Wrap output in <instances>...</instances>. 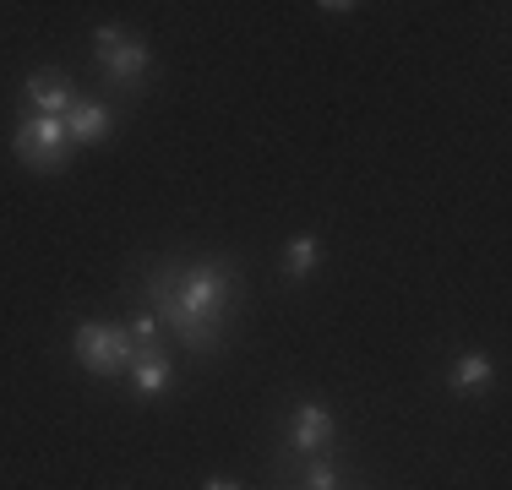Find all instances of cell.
Here are the masks:
<instances>
[{
	"label": "cell",
	"mask_w": 512,
	"mask_h": 490,
	"mask_svg": "<svg viewBox=\"0 0 512 490\" xmlns=\"http://www.w3.org/2000/svg\"><path fill=\"white\" fill-rule=\"evenodd\" d=\"M148 305L191 354H218L224 349V322L240 305V267L229 262H158L148 278Z\"/></svg>",
	"instance_id": "6da1fadb"
},
{
	"label": "cell",
	"mask_w": 512,
	"mask_h": 490,
	"mask_svg": "<svg viewBox=\"0 0 512 490\" xmlns=\"http://www.w3.org/2000/svg\"><path fill=\"white\" fill-rule=\"evenodd\" d=\"M71 354H77L82 371L93 376H126L137 365V343H131L126 327H109V322H82L71 333Z\"/></svg>",
	"instance_id": "7a4b0ae2"
},
{
	"label": "cell",
	"mask_w": 512,
	"mask_h": 490,
	"mask_svg": "<svg viewBox=\"0 0 512 490\" xmlns=\"http://www.w3.org/2000/svg\"><path fill=\"white\" fill-rule=\"evenodd\" d=\"M11 147H17V158L33 169V175H60V169L71 164L66 120H55V115H28L17 126V137H11Z\"/></svg>",
	"instance_id": "3957f363"
},
{
	"label": "cell",
	"mask_w": 512,
	"mask_h": 490,
	"mask_svg": "<svg viewBox=\"0 0 512 490\" xmlns=\"http://www.w3.org/2000/svg\"><path fill=\"white\" fill-rule=\"evenodd\" d=\"M148 44L142 39H120L115 49H104L99 55V71H104V88L109 93H137L142 77H148Z\"/></svg>",
	"instance_id": "277c9868"
},
{
	"label": "cell",
	"mask_w": 512,
	"mask_h": 490,
	"mask_svg": "<svg viewBox=\"0 0 512 490\" xmlns=\"http://www.w3.org/2000/svg\"><path fill=\"white\" fill-rule=\"evenodd\" d=\"M22 98H28L33 115H55V120H66V109L77 104L82 93L71 88L66 71H33V77L22 82Z\"/></svg>",
	"instance_id": "5b68a950"
},
{
	"label": "cell",
	"mask_w": 512,
	"mask_h": 490,
	"mask_svg": "<svg viewBox=\"0 0 512 490\" xmlns=\"http://www.w3.org/2000/svg\"><path fill=\"white\" fill-rule=\"evenodd\" d=\"M327 441H333V414H327L322 403H300L295 420H289V447L295 452H327Z\"/></svg>",
	"instance_id": "8992f818"
},
{
	"label": "cell",
	"mask_w": 512,
	"mask_h": 490,
	"mask_svg": "<svg viewBox=\"0 0 512 490\" xmlns=\"http://www.w3.org/2000/svg\"><path fill=\"white\" fill-rule=\"evenodd\" d=\"M66 137H71V147L104 142L109 137V109L99 104V98H77V104L66 109Z\"/></svg>",
	"instance_id": "52a82bcc"
},
{
	"label": "cell",
	"mask_w": 512,
	"mask_h": 490,
	"mask_svg": "<svg viewBox=\"0 0 512 490\" xmlns=\"http://www.w3.org/2000/svg\"><path fill=\"white\" fill-rule=\"evenodd\" d=\"M131 382H137L142 398H153V392H164L169 382H175V365H169V354H137V365H131Z\"/></svg>",
	"instance_id": "ba28073f"
},
{
	"label": "cell",
	"mask_w": 512,
	"mask_h": 490,
	"mask_svg": "<svg viewBox=\"0 0 512 490\" xmlns=\"http://www.w3.org/2000/svg\"><path fill=\"white\" fill-rule=\"evenodd\" d=\"M447 387L463 392V398H469V392H485V387H491V360H485V354H458Z\"/></svg>",
	"instance_id": "9c48e42d"
},
{
	"label": "cell",
	"mask_w": 512,
	"mask_h": 490,
	"mask_svg": "<svg viewBox=\"0 0 512 490\" xmlns=\"http://www.w3.org/2000/svg\"><path fill=\"white\" fill-rule=\"evenodd\" d=\"M316 262H322V245H316V235L289 240V251H284V278H289V284H306V278L316 273Z\"/></svg>",
	"instance_id": "30bf717a"
},
{
	"label": "cell",
	"mask_w": 512,
	"mask_h": 490,
	"mask_svg": "<svg viewBox=\"0 0 512 490\" xmlns=\"http://www.w3.org/2000/svg\"><path fill=\"white\" fill-rule=\"evenodd\" d=\"M306 490H338V463H311V474H306Z\"/></svg>",
	"instance_id": "8fae6325"
},
{
	"label": "cell",
	"mask_w": 512,
	"mask_h": 490,
	"mask_svg": "<svg viewBox=\"0 0 512 490\" xmlns=\"http://www.w3.org/2000/svg\"><path fill=\"white\" fill-rule=\"evenodd\" d=\"M120 39H126V33H120V28H115V22H104V28H99V33H93V49H99V55H104V49H115Z\"/></svg>",
	"instance_id": "7c38bea8"
},
{
	"label": "cell",
	"mask_w": 512,
	"mask_h": 490,
	"mask_svg": "<svg viewBox=\"0 0 512 490\" xmlns=\"http://www.w3.org/2000/svg\"><path fill=\"white\" fill-rule=\"evenodd\" d=\"M202 490H240V485H235V480H218V474H213V480H207Z\"/></svg>",
	"instance_id": "4fadbf2b"
}]
</instances>
